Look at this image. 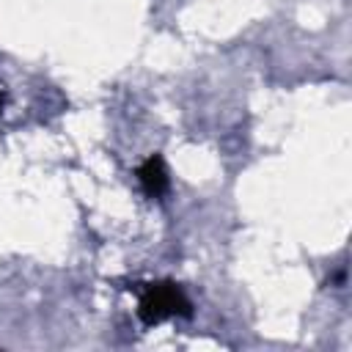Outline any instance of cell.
Wrapping results in <instances>:
<instances>
[{"label":"cell","mask_w":352,"mask_h":352,"mask_svg":"<svg viewBox=\"0 0 352 352\" xmlns=\"http://www.w3.org/2000/svg\"><path fill=\"white\" fill-rule=\"evenodd\" d=\"M138 182L143 187L146 195L151 198H160L165 190H168V170H165V162L160 154H151L140 168H138Z\"/></svg>","instance_id":"2"},{"label":"cell","mask_w":352,"mask_h":352,"mask_svg":"<svg viewBox=\"0 0 352 352\" xmlns=\"http://www.w3.org/2000/svg\"><path fill=\"white\" fill-rule=\"evenodd\" d=\"M3 107H6V94H3V88H0V113H3Z\"/></svg>","instance_id":"3"},{"label":"cell","mask_w":352,"mask_h":352,"mask_svg":"<svg viewBox=\"0 0 352 352\" xmlns=\"http://www.w3.org/2000/svg\"><path fill=\"white\" fill-rule=\"evenodd\" d=\"M190 314H192V302L173 280L148 283L138 300V316L148 327L160 324L170 316H190Z\"/></svg>","instance_id":"1"}]
</instances>
